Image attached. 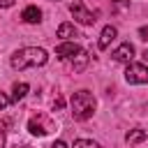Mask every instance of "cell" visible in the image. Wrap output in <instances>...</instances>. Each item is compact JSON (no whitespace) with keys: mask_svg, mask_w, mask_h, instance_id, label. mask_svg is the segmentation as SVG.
Wrapping results in <instances>:
<instances>
[{"mask_svg":"<svg viewBox=\"0 0 148 148\" xmlns=\"http://www.w3.org/2000/svg\"><path fill=\"white\" fill-rule=\"evenodd\" d=\"M46 60H49V56H46L44 49L25 46V49H18V51L9 58V65H12L14 69H25V67H42Z\"/></svg>","mask_w":148,"mask_h":148,"instance_id":"1","label":"cell"},{"mask_svg":"<svg viewBox=\"0 0 148 148\" xmlns=\"http://www.w3.org/2000/svg\"><path fill=\"white\" fill-rule=\"evenodd\" d=\"M69 104H72V113H74L76 120H88V118L95 113V104H97V102H95L92 92H88V90H79V92L72 95Z\"/></svg>","mask_w":148,"mask_h":148,"instance_id":"2","label":"cell"},{"mask_svg":"<svg viewBox=\"0 0 148 148\" xmlns=\"http://www.w3.org/2000/svg\"><path fill=\"white\" fill-rule=\"evenodd\" d=\"M125 81L134 83V86H143L148 83V67L143 62H130L125 69Z\"/></svg>","mask_w":148,"mask_h":148,"instance_id":"3","label":"cell"},{"mask_svg":"<svg viewBox=\"0 0 148 148\" xmlns=\"http://www.w3.org/2000/svg\"><path fill=\"white\" fill-rule=\"evenodd\" d=\"M69 12H72V16L81 23V25H92L97 18H95V14L92 12H88L86 9V5L81 2V0H74L72 5H69Z\"/></svg>","mask_w":148,"mask_h":148,"instance_id":"4","label":"cell"},{"mask_svg":"<svg viewBox=\"0 0 148 148\" xmlns=\"http://www.w3.org/2000/svg\"><path fill=\"white\" fill-rule=\"evenodd\" d=\"M111 56H113V60H116V62H127V65H130V62H132V58H134V46H132L130 42H123V44H120Z\"/></svg>","mask_w":148,"mask_h":148,"instance_id":"5","label":"cell"},{"mask_svg":"<svg viewBox=\"0 0 148 148\" xmlns=\"http://www.w3.org/2000/svg\"><path fill=\"white\" fill-rule=\"evenodd\" d=\"M79 51H81V46L74 44V42H62V44L56 46V56H58L60 60H65V58H74Z\"/></svg>","mask_w":148,"mask_h":148,"instance_id":"6","label":"cell"},{"mask_svg":"<svg viewBox=\"0 0 148 148\" xmlns=\"http://www.w3.org/2000/svg\"><path fill=\"white\" fill-rule=\"evenodd\" d=\"M28 130H30V134L42 136V134L51 132V130H53V125H51V123H46V125H44V118H42V116H37V118H30V120H28Z\"/></svg>","mask_w":148,"mask_h":148,"instance_id":"7","label":"cell"},{"mask_svg":"<svg viewBox=\"0 0 148 148\" xmlns=\"http://www.w3.org/2000/svg\"><path fill=\"white\" fill-rule=\"evenodd\" d=\"M21 18H23L25 23H39V21H42V9L35 7V5H28V7L23 9Z\"/></svg>","mask_w":148,"mask_h":148,"instance_id":"8","label":"cell"},{"mask_svg":"<svg viewBox=\"0 0 148 148\" xmlns=\"http://www.w3.org/2000/svg\"><path fill=\"white\" fill-rule=\"evenodd\" d=\"M58 37L65 39V42H69V39L79 37V30L74 28V23H60L58 25Z\"/></svg>","mask_w":148,"mask_h":148,"instance_id":"9","label":"cell"},{"mask_svg":"<svg viewBox=\"0 0 148 148\" xmlns=\"http://www.w3.org/2000/svg\"><path fill=\"white\" fill-rule=\"evenodd\" d=\"M116 35H118V30H116L113 25H104V30H102V35H99V49H106V46L116 39Z\"/></svg>","mask_w":148,"mask_h":148,"instance_id":"10","label":"cell"},{"mask_svg":"<svg viewBox=\"0 0 148 148\" xmlns=\"http://www.w3.org/2000/svg\"><path fill=\"white\" fill-rule=\"evenodd\" d=\"M86 62H88V53L81 49V51H79V53L72 58V67H74V72H81V69L86 67Z\"/></svg>","mask_w":148,"mask_h":148,"instance_id":"11","label":"cell"},{"mask_svg":"<svg viewBox=\"0 0 148 148\" xmlns=\"http://www.w3.org/2000/svg\"><path fill=\"white\" fill-rule=\"evenodd\" d=\"M146 139V130H130L127 132V136H125V141L132 146V143H139V141H143Z\"/></svg>","mask_w":148,"mask_h":148,"instance_id":"12","label":"cell"},{"mask_svg":"<svg viewBox=\"0 0 148 148\" xmlns=\"http://www.w3.org/2000/svg\"><path fill=\"white\" fill-rule=\"evenodd\" d=\"M25 92H28V83H16V86H14V92H12V99L18 102V99L25 97Z\"/></svg>","mask_w":148,"mask_h":148,"instance_id":"13","label":"cell"},{"mask_svg":"<svg viewBox=\"0 0 148 148\" xmlns=\"http://www.w3.org/2000/svg\"><path fill=\"white\" fill-rule=\"evenodd\" d=\"M72 148H102V146L97 141H92V139H76Z\"/></svg>","mask_w":148,"mask_h":148,"instance_id":"14","label":"cell"},{"mask_svg":"<svg viewBox=\"0 0 148 148\" xmlns=\"http://www.w3.org/2000/svg\"><path fill=\"white\" fill-rule=\"evenodd\" d=\"M7 106H9V97H7L5 92H0V111H5Z\"/></svg>","mask_w":148,"mask_h":148,"instance_id":"15","label":"cell"},{"mask_svg":"<svg viewBox=\"0 0 148 148\" xmlns=\"http://www.w3.org/2000/svg\"><path fill=\"white\" fill-rule=\"evenodd\" d=\"M62 106H65V102H62V97H56V99H53V111H60Z\"/></svg>","mask_w":148,"mask_h":148,"instance_id":"16","label":"cell"},{"mask_svg":"<svg viewBox=\"0 0 148 148\" xmlns=\"http://www.w3.org/2000/svg\"><path fill=\"white\" fill-rule=\"evenodd\" d=\"M51 148H67V143H65V141H60V139H58V141H53V146H51Z\"/></svg>","mask_w":148,"mask_h":148,"instance_id":"17","label":"cell"},{"mask_svg":"<svg viewBox=\"0 0 148 148\" xmlns=\"http://www.w3.org/2000/svg\"><path fill=\"white\" fill-rule=\"evenodd\" d=\"M14 0H0V7H12Z\"/></svg>","mask_w":148,"mask_h":148,"instance_id":"18","label":"cell"},{"mask_svg":"<svg viewBox=\"0 0 148 148\" xmlns=\"http://www.w3.org/2000/svg\"><path fill=\"white\" fill-rule=\"evenodd\" d=\"M143 62H148V49L143 51Z\"/></svg>","mask_w":148,"mask_h":148,"instance_id":"19","label":"cell"},{"mask_svg":"<svg viewBox=\"0 0 148 148\" xmlns=\"http://www.w3.org/2000/svg\"><path fill=\"white\" fill-rule=\"evenodd\" d=\"M113 2H123V5H125V2H127V0H113Z\"/></svg>","mask_w":148,"mask_h":148,"instance_id":"20","label":"cell"},{"mask_svg":"<svg viewBox=\"0 0 148 148\" xmlns=\"http://www.w3.org/2000/svg\"><path fill=\"white\" fill-rule=\"evenodd\" d=\"M0 148H2V136H0Z\"/></svg>","mask_w":148,"mask_h":148,"instance_id":"21","label":"cell"}]
</instances>
